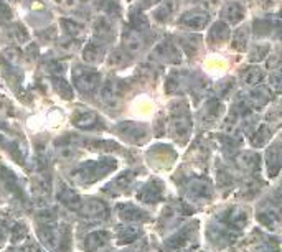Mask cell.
I'll use <instances>...</instances> for the list:
<instances>
[{"mask_svg":"<svg viewBox=\"0 0 282 252\" xmlns=\"http://www.w3.org/2000/svg\"><path fill=\"white\" fill-rule=\"evenodd\" d=\"M116 167V162L112 158H101L96 162H84L79 167H76L74 170L69 173L71 180L76 183H94L99 180L101 176L107 175L112 168Z\"/></svg>","mask_w":282,"mask_h":252,"instance_id":"6da1fadb","label":"cell"},{"mask_svg":"<svg viewBox=\"0 0 282 252\" xmlns=\"http://www.w3.org/2000/svg\"><path fill=\"white\" fill-rule=\"evenodd\" d=\"M38 237L53 252H68L71 246V234L68 227L58 229L56 226H38Z\"/></svg>","mask_w":282,"mask_h":252,"instance_id":"7a4b0ae2","label":"cell"},{"mask_svg":"<svg viewBox=\"0 0 282 252\" xmlns=\"http://www.w3.org/2000/svg\"><path fill=\"white\" fill-rule=\"evenodd\" d=\"M73 81L79 92L86 94V96H93L97 91V87L101 86V74L96 69L79 64L73 69Z\"/></svg>","mask_w":282,"mask_h":252,"instance_id":"3957f363","label":"cell"},{"mask_svg":"<svg viewBox=\"0 0 282 252\" xmlns=\"http://www.w3.org/2000/svg\"><path fill=\"white\" fill-rule=\"evenodd\" d=\"M79 214L88 221L99 222L109 216V208L106 203L101 200H88L79 208Z\"/></svg>","mask_w":282,"mask_h":252,"instance_id":"277c9868","label":"cell"},{"mask_svg":"<svg viewBox=\"0 0 282 252\" xmlns=\"http://www.w3.org/2000/svg\"><path fill=\"white\" fill-rule=\"evenodd\" d=\"M93 35H94V42L101 43L104 46L107 43H112L116 32H114L111 20L106 17H97L93 23Z\"/></svg>","mask_w":282,"mask_h":252,"instance_id":"5b68a950","label":"cell"},{"mask_svg":"<svg viewBox=\"0 0 282 252\" xmlns=\"http://www.w3.org/2000/svg\"><path fill=\"white\" fill-rule=\"evenodd\" d=\"M122 94V86L121 83L116 81V79H107L104 83V86L101 89V96H102V102L106 104L107 107H117L119 106V99H121Z\"/></svg>","mask_w":282,"mask_h":252,"instance_id":"8992f818","label":"cell"},{"mask_svg":"<svg viewBox=\"0 0 282 252\" xmlns=\"http://www.w3.org/2000/svg\"><path fill=\"white\" fill-rule=\"evenodd\" d=\"M0 185H2L8 193H12L15 198H18V200H23L25 198L18 178L15 176V173L12 170H8V168L3 165H0Z\"/></svg>","mask_w":282,"mask_h":252,"instance_id":"52a82bcc","label":"cell"},{"mask_svg":"<svg viewBox=\"0 0 282 252\" xmlns=\"http://www.w3.org/2000/svg\"><path fill=\"white\" fill-rule=\"evenodd\" d=\"M208 22H210V15L203 10H190L180 18V25L188 30H201L206 27Z\"/></svg>","mask_w":282,"mask_h":252,"instance_id":"ba28073f","label":"cell"},{"mask_svg":"<svg viewBox=\"0 0 282 252\" xmlns=\"http://www.w3.org/2000/svg\"><path fill=\"white\" fill-rule=\"evenodd\" d=\"M109 241H111V234L107 231H93L84 239V247L88 252H102L107 249Z\"/></svg>","mask_w":282,"mask_h":252,"instance_id":"9c48e42d","label":"cell"},{"mask_svg":"<svg viewBox=\"0 0 282 252\" xmlns=\"http://www.w3.org/2000/svg\"><path fill=\"white\" fill-rule=\"evenodd\" d=\"M122 46H124V51H127L129 54L139 53L143 46L142 33L134 30L132 27H127L122 33Z\"/></svg>","mask_w":282,"mask_h":252,"instance_id":"30bf717a","label":"cell"},{"mask_svg":"<svg viewBox=\"0 0 282 252\" xmlns=\"http://www.w3.org/2000/svg\"><path fill=\"white\" fill-rule=\"evenodd\" d=\"M73 126L83 130H93L101 126V121L97 114L93 111H76L73 116Z\"/></svg>","mask_w":282,"mask_h":252,"instance_id":"8fae6325","label":"cell"},{"mask_svg":"<svg viewBox=\"0 0 282 252\" xmlns=\"http://www.w3.org/2000/svg\"><path fill=\"white\" fill-rule=\"evenodd\" d=\"M83 58L84 61L89 64H97L104 61L106 58V46L97 42H89L83 49Z\"/></svg>","mask_w":282,"mask_h":252,"instance_id":"7c38bea8","label":"cell"},{"mask_svg":"<svg viewBox=\"0 0 282 252\" xmlns=\"http://www.w3.org/2000/svg\"><path fill=\"white\" fill-rule=\"evenodd\" d=\"M58 201L63 206H66L68 210H79L81 208V196L78 195V191L71 190L68 186H61L58 190Z\"/></svg>","mask_w":282,"mask_h":252,"instance_id":"4fadbf2b","label":"cell"},{"mask_svg":"<svg viewBox=\"0 0 282 252\" xmlns=\"http://www.w3.org/2000/svg\"><path fill=\"white\" fill-rule=\"evenodd\" d=\"M61 28L64 35H66V38L76 40V42H79L86 35V27L71 18H61Z\"/></svg>","mask_w":282,"mask_h":252,"instance_id":"5bb4252c","label":"cell"},{"mask_svg":"<svg viewBox=\"0 0 282 252\" xmlns=\"http://www.w3.org/2000/svg\"><path fill=\"white\" fill-rule=\"evenodd\" d=\"M221 17L228 23H239L242 17H244V8L239 3H226L221 10Z\"/></svg>","mask_w":282,"mask_h":252,"instance_id":"9a60e30c","label":"cell"},{"mask_svg":"<svg viewBox=\"0 0 282 252\" xmlns=\"http://www.w3.org/2000/svg\"><path fill=\"white\" fill-rule=\"evenodd\" d=\"M119 217L126 222H136V221H143L147 217V214L139 208L132 205H121L119 206Z\"/></svg>","mask_w":282,"mask_h":252,"instance_id":"2e32d148","label":"cell"},{"mask_svg":"<svg viewBox=\"0 0 282 252\" xmlns=\"http://www.w3.org/2000/svg\"><path fill=\"white\" fill-rule=\"evenodd\" d=\"M160 191H162L160 185H158L157 181H150L141 190L139 198H141L143 203H155L158 198H160Z\"/></svg>","mask_w":282,"mask_h":252,"instance_id":"e0dca14e","label":"cell"},{"mask_svg":"<svg viewBox=\"0 0 282 252\" xmlns=\"http://www.w3.org/2000/svg\"><path fill=\"white\" fill-rule=\"evenodd\" d=\"M172 128L177 137H185L190 128V122H188V116L185 112H177L172 117Z\"/></svg>","mask_w":282,"mask_h":252,"instance_id":"ac0fdd59","label":"cell"},{"mask_svg":"<svg viewBox=\"0 0 282 252\" xmlns=\"http://www.w3.org/2000/svg\"><path fill=\"white\" fill-rule=\"evenodd\" d=\"M175 10V0H162V3L153 10V18L157 22H167Z\"/></svg>","mask_w":282,"mask_h":252,"instance_id":"d6986e66","label":"cell"},{"mask_svg":"<svg viewBox=\"0 0 282 252\" xmlns=\"http://www.w3.org/2000/svg\"><path fill=\"white\" fill-rule=\"evenodd\" d=\"M0 58L8 64H17L22 59V51L15 44H2L0 46Z\"/></svg>","mask_w":282,"mask_h":252,"instance_id":"ffe728a7","label":"cell"},{"mask_svg":"<svg viewBox=\"0 0 282 252\" xmlns=\"http://www.w3.org/2000/svg\"><path fill=\"white\" fill-rule=\"evenodd\" d=\"M271 99V91H267L266 87H257L247 94V102L254 107H261Z\"/></svg>","mask_w":282,"mask_h":252,"instance_id":"44dd1931","label":"cell"},{"mask_svg":"<svg viewBox=\"0 0 282 252\" xmlns=\"http://www.w3.org/2000/svg\"><path fill=\"white\" fill-rule=\"evenodd\" d=\"M121 133L124 137L131 138L136 143H141L145 137V130L143 128H137L136 124H122L121 126Z\"/></svg>","mask_w":282,"mask_h":252,"instance_id":"7402d4cb","label":"cell"},{"mask_svg":"<svg viewBox=\"0 0 282 252\" xmlns=\"http://www.w3.org/2000/svg\"><path fill=\"white\" fill-rule=\"evenodd\" d=\"M223 219L233 227H242L247 221V214L242 210H230L225 212V217H223Z\"/></svg>","mask_w":282,"mask_h":252,"instance_id":"603a6c76","label":"cell"},{"mask_svg":"<svg viewBox=\"0 0 282 252\" xmlns=\"http://www.w3.org/2000/svg\"><path fill=\"white\" fill-rule=\"evenodd\" d=\"M132 178H134V171H124L121 173L116 180H114L111 185H109L106 190H112V191H124L126 188L132 183Z\"/></svg>","mask_w":282,"mask_h":252,"instance_id":"cb8c5ba5","label":"cell"},{"mask_svg":"<svg viewBox=\"0 0 282 252\" xmlns=\"http://www.w3.org/2000/svg\"><path fill=\"white\" fill-rule=\"evenodd\" d=\"M210 38H211V42L216 40V43H221V42H225V40H228L230 38V28H228V25L225 22H218L213 25L210 30Z\"/></svg>","mask_w":282,"mask_h":252,"instance_id":"d4e9b609","label":"cell"},{"mask_svg":"<svg viewBox=\"0 0 282 252\" xmlns=\"http://www.w3.org/2000/svg\"><path fill=\"white\" fill-rule=\"evenodd\" d=\"M241 79L244 84H251V86H254V84H259L262 79H264V74H262V71L259 68L251 66V68H247L242 71Z\"/></svg>","mask_w":282,"mask_h":252,"instance_id":"484cf974","label":"cell"},{"mask_svg":"<svg viewBox=\"0 0 282 252\" xmlns=\"http://www.w3.org/2000/svg\"><path fill=\"white\" fill-rule=\"evenodd\" d=\"M56 217H58V212L54 208H43V210H40L37 214L38 226H54Z\"/></svg>","mask_w":282,"mask_h":252,"instance_id":"4316f807","label":"cell"},{"mask_svg":"<svg viewBox=\"0 0 282 252\" xmlns=\"http://www.w3.org/2000/svg\"><path fill=\"white\" fill-rule=\"evenodd\" d=\"M129 61H131V54L127 51H124V49H116V51H112L111 56L107 59L109 66H116V68L126 66Z\"/></svg>","mask_w":282,"mask_h":252,"instance_id":"83f0119b","label":"cell"},{"mask_svg":"<svg viewBox=\"0 0 282 252\" xmlns=\"http://www.w3.org/2000/svg\"><path fill=\"white\" fill-rule=\"evenodd\" d=\"M8 37L12 38L15 43H18V44L27 43L28 40H30L25 27H22V25H18V23H13L12 27L8 28Z\"/></svg>","mask_w":282,"mask_h":252,"instance_id":"f1b7e54d","label":"cell"},{"mask_svg":"<svg viewBox=\"0 0 282 252\" xmlns=\"http://www.w3.org/2000/svg\"><path fill=\"white\" fill-rule=\"evenodd\" d=\"M83 145L88 148H93V150H102V152H112L119 148V145H116V143L111 140H84Z\"/></svg>","mask_w":282,"mask_h":252,"instance_id":"f546056e","label":"cell"},{"mask_svg":"<svg viewBox=\"0 0 282 252\" xmlns=\"http://www.w3.org/2000/svg\"><path fill=\"white\" fill-rule=\"evenodd\" d=\"M53 86L63 99H68V101L69 99H73V89H71V86H69V83L64 81L63 78H54Z\"/></svg>","mask_w":282,"mask_h":252,"instance_id":"4dcf8cb0","label":"cell"},{"mask_svg":"<svg viewBox=\"0 0 282 252\" xmlns=\"http://www.w3.org/2000/svg\"><path fill=\"white\" fill-rule=\"evenodd\" d=\"M139 237V229L137 227H122V229H119V234H117V241L119 244H129V242L136 241Z\"/></svg>","mask_w":282,"mask_h":252,"instance_id":"1f68e13d","label":"cell"},{"mask_svg":"<svg viewBox=\"0 0 282 252\" xmlns=\"http://www.w3.org/2000/svg\"><path fill=\"white\" fill-rule=\"evenodd\" d=\"M131 27L137 32H142V30L147 28V18L143 17L141 8H134L131 12Z\"/></svg>","mask_w":282,"mask_h":252,"instance_id":"d6a6232c","label":"cell"},{"mask_svg":"<svg viewBox=\"0 0 282 252\" xmlns=\"http://www.w3.org/2000/svg\"><path fill=\"white\" fill-rule=\"evenodd\" d=\"M281 155L279 152L276 150V148H271L269 152H267V170H271L269 173L272 176L276 175L277 171H279V167H281Z\"/></svg>","mask_w":282,"mask_h":252,"instance_id":"836d02e7","label":"cell"},{"mask_svg":"<svg viewBox=\"0 0 282 252\" xmlns=\"http://www.w3.org/2000/svg\"><path fill=\"white\" fill-rule=\"evenodd\" d=\"M7 150L10 153V157H12L13 160L18 163V165H25V153H23L22 147H20L18 142H8L7 143Z\"/></svg>","mask_w":282,"mask_h":252,"instance_id":"e575fe53","label":"cell"},{"mask_svg":"<svg viewBox=\"0 0 282 252\" xmlns=\"http://www.w3.org/2000/svg\"><path fill=\"white\" fill-rule=\"evenodd\" d=\"M246 43H247V30L246 28H239L236 32V35L233 37V42H231V46L236 49V51H242L246 48Z\"/></svg>","mask_w":282,"mask_h":252,"instance_id":"d590c367","label":"cell"},{"mask_svg":"<svg viewBox=\"0 0 282 252\" xmlns=\"http://www.w3.org/2000/svg\"><path fill=\"white\" fill-rule=\"evenodd\" d=\"M45 68H47V71L51 74L53 79L54 78H61L64 74V71H66V64L61 63V61H49Z\"/></svg>","mask_w":282,"mask_h":252,"instance_id":"8d00e7d4","label":"cell"},{"mask_svg":"<svg viewBox=\"0 0 282 252\" xmlns=\"http://www.w3.org/2000/svg\"><path fill=\"white\" fill-rule=\"evenodd\" d=\"M101 5L106 10V13L111 15V17H119L121 15V5H119L117 0H102Z\"/></svg>","mask_w":282,"mask_h":252,"instance_id":"74e56055","label":"cell"},{"mask_svg":"<svg viewBox=\"0 0 282 252\" xmlns=\"http://www.w3.org/2000/svg\"><path fill=\"white\" fill-rule=\"evenodd\" d=\"M25 236H27V226L22 224V222H15L12 226V236H10L12 242L22 241V239H25Z\"/></svg>","mask_w":282,"mask_h":252,"instance_id":"f35d334b","label":"cell"},{"mask_svg":"<svg viewBox=\"0 0 282 252\" xmlns=\"http://www.w3.org/2000/svg\"><path fill=\"white\" fill-rule=\"evenodd\" d=\"M241 165L246 167L247 170H254V168L259 167V158H257V155H251V153H246V155L241 157Z\"/></svg>","mask_w":282,"mask_h":252,"instance_id":"ab89813d","label":"cell"},{"mask_svg":"<svg viewBox=\"0 0 282 252\" xmlns=\"http://www.w3.org/2000/svg\"><path fill=\"white\" fill-rule=\"evenodd\" d=\"M269 84L272 87V91L276 92H282V69H279V71H276L272 76L269 78Z\"/></svg>","mask_w":282,"mask_h":252,"instance_id":"60d3db41","label":"cell"},{"mask_svg":"<svg viewBox=\"0 0 282 252\" xmlns=\"http://www.w3.org/2000/svg\"><path fill=\"white\" fill-rule=\"evenodd\" d=\"M271 32V23L266 22V20H257L254 22V33L257 37H262V35H267Z\"/></svg>","mask_w":282,"mask_h":252,"instance_id":"b9f144b4","label":"cell"},{"mask_svg":"<svg viewBox=\"0 0 282 252\" xmlns=\"http://www.w3.org/2000/svg\"><path fill=\"white\" fill-rule=\"evenodd\" d=\"M12 18H13V13H12L10 5L5 2V0H0V20H3V22H10Z\"/></svg>","mask_w":282,"mask_h":252,"instance_id":"7bdbcfd3","label":"cell"},{"mask_svg":"<svg viewBox=\"0 0 282 252\" xmlns=\"http://www.w3.org/2000/svg\"><path fill=\"white\" fill-rule=\"evenodd\" d=\"M267 51H269V46H257V48H254V51H252V54H251V59L252 61H259V59H262L267 54Z\"/></svg>","mask_w":282,"mask_h":252,"instance_id":"ee69618b","label":"cell"},{"mask_svg":"<svg viewBox=\"0 0 282 252\" xmlns=\"http://www.w3.org/2000/svg\"><path fill=\"white\" fill-rule=\"evenodd\" d=\"M79 44V42L76 40H71V38H64V42L59 43V48L63 49V51H73L74 48H76Z\"/></svg>","mask_w":282,"mask_h":252,"instance_id":"f6af8a7d","label":"cell"},{"mask_svg":"<svg viewBox=\"0 0 282 252\" xmlns=\"http://www.w3.org/2000/svg\"><path fill=\"white\" fill-rule=\"evenodd\" d=\"M53 2L56 3L58 7H61L64 10H71V8L76 7L79 0H53Z\"/></svg>","mask_w":282,"mask_h":252,"instance_id":"bcb514c9","label":"cell"},{"mask_svg":"<svg viewBox=\"0 0 282 252\" xmlns=\"http://www.w3.org/2000/svg\"><path fill=\"white\" fill-rule=\"evenodd\" d=\"M25 56H27L28 59H35L38 56V46L35 43H30L28 48L25 49Z\"/></svg>","mask_w":282,"mask_h":252,"instance_id":"7dc6e473","label":"cell"},{"mask_svg":"<svg viewBox=\"0 0 282 252\" xmlns=\"http://www.w3.org/2000/svg\"><path fill=\"white\" fill-rule=\"evenodd\" d=\"M74 155V150L69 145H64V148H59V157L61 158H71Z\"/></svg>","mask_w":282,"mask_h":252,"instance_id":"c3c4849f","label":"cell"},{"mask_svg":"<svg viewBox=\"0 0 282 252\" xmlns=\"http://www.w3.org/2000/svg\"><path fill=\"white\" fill-rule=\"evenodd\" d=\"M157 2H160V0H139V7L148 8V7H152V5H155Z\"/></svg>","mask_w":282,"mask_h":252,"instance_id":"681fc988","label":"cell"},{"mask_svg":"<svg viewBox=\"0 0 282 252\" xmlns=\"http://www.w3.org/2000/svg\"><path fill=\"white\" fill-rule=\"evenodd\" d=\"M28 252H47V251H45L42 246H38V244H32V246L28 247Z\"/></svg>","mask_w":282,"mask_h":252,"instance_id":"f907efd6","label":"cell"},{"mask_svg":"<svg viewBox=\"0 0 282 252\" xmlns=\"http://www.w3.org/2000/svg\"><path fill=\"white\" fill-rule=\"evenodd\" d=\"M276 33H277V37H279V38L282 40V25H279V27H277Z\"/></svg>","mask_w":282,"mask_h":252,"instance_id":"816d5d0a","label":"cell"},{"mask_svg":"<svg viewBox=\"0 0 282 252\" xmlns=\"http://www.w3.org/2000/svg\"><path fill=\"white\" fill-rule=\"evenodd\" d=\"M3 239V234H2V229H0V241Z\"/></svg>","mask_w":282,"mask_h":252,"instance_id":"f5cc1de1","label":"cell"},{"mask_svg":"<svg viewBox=\"0 0 282 252\" xmlns=\"http://www.w3.org/2000/svg\"><path fill=\"white\" fill-rule=\"evenodd\" d=\"M5 252H15L13 249H8V251H5Z\"/></svg>","mask_w":282,"mask_h":252,"instance_id":"db71d44e","label":"cell"},{"mask_svg":"<svg viewBox=\"0 0 282 252\" xmlns=\"http://www.w3.org/2000/svg\"><path fill=\"white\" fill-rule=\"evenodd\" d=\"M281 191H282V186H281Z\"/></svg>","mask_w":282,"mask_h":252,"instance_id":"11a10c76","label":"cell"}]
</instances>
